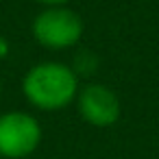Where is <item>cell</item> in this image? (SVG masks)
I'll return each instance as SVG.
<instances>
[{"label":"cell","instance_id":"6da1fadb","mask_svg":"<svg viewBox=\"0 0 159 159\" xmlns=\"http://www.w3.org/2000/svg\"><path fill=\"white\" fill-rule=\"evenodd\" d=\"M81 83L72 66L61 61H42L26 70L22 94L26 102L39 111H61L76 102Z\"/></svg>","mask_w":159,"mask_h":159},{"label":"cell","instance_id":"7a4b0ae2","mask_svg":"<svg viewBox=\"0 0 159 159\" xmlns=\"http://www.w3.org/2000/svg\"><path fill=\"white\" fill-rule=\"evenodd\" d=\"M83 18L68 5L42 9L31 24L35 42L48 50H68L79 46V42L83 39Z\"/></svg>","mask_w":159,"mask_h":159},{"label":"cell","instance_id":"3957f363","mask_svg":"<svg viewBox=\"0 0 159 159\" xmlns=\"http://www.w3.org/2000/svg\"><path fill=\"white\" fill-rule=\"evenodd\" d=\"M44 131L29 111L0 113V159H26L42 144Z\"/></svg>","mask_w":159,"mask_h":159},{"label":"cell","instance_id":"277c9868","mask_svg":"<svg viewBox=\"0 0 159 159\" xmlns=\"http://www.w3.org/2000/svg\"><path fill=\"white\" fill-rule=\"evenodd\" d=\"M76 109H79V116L89 126H96V129L113 126L122 116V105L118 94L102 83L83 85L76 96Z\"/></svg>","mask_w":159,"mask_h":159},{"label":"cell","instance_id":"5b68a950","mask_svg":"<svg viewBox=\"0 0 159 159\" xmlns=\"http://www.w3.org/2000/svg\"><path fill=\"white\" fill-rule=\"evenodd\" d=\"M72 70L76 72V76H92L96 70H98V57L89 50H81L76 52L74 61H72Z\"/></svg>","mask_w":159,"mask_h":159},{"label":"cell","instance_id":"8992f818","mask_svg":"<svg viewBox=\"0 0 159 159\" xmlns=\"http://www.w3.org/2000/svg\"><path fill=\"white\" fill-rule=\"evenodd\" d=\"M37 2L44 7H61V5H68L70 0H37Z\"/></svg>","mask_w":159,"mask_h":159},{"label":"cell","instance_id":"52a82bcc","mask_svg":"<svg viewBox=\"0 0 159 159\" xmlns=\"http://www.w3.org/2000/svg\"><path fill=\"white\" fill-rule=\"evenodd\" d=\"M0 94H2V79H0Z\"/></svg>","mask_w":159,"mask_h":159}]
</instances>
